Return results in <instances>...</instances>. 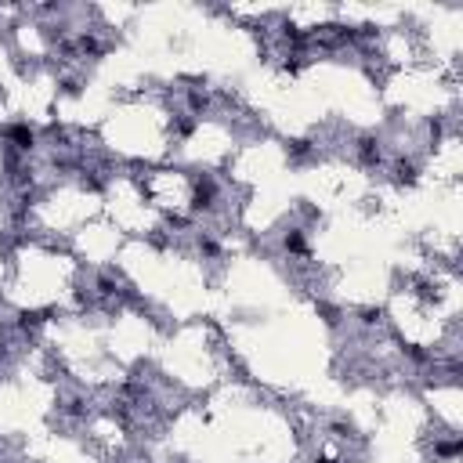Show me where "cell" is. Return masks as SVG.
<instances>
[{
	"instance_id": "cell-1",
	"label": "cell",
	"mask_w": 463,
	"mask_h": 463,
	"mask_svg": "<svg viewBox=\"0 0 463 463\" xmlns=\"http://www.w3.org/2000/svg\"><path fill=\"white\" fill-rule=\"evenodd\" d=\"M286 246H290V250H304V239H300V236H290Z\"/></svg>"
}]
</instances>
